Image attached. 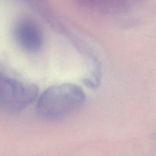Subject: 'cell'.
<instances>
[{"label":"cell","mask_w":156,"mask_h":156,"mask_svg":"<svg viewBox=\"0 0 156 156\" xmlns=\"http://www.w3.org/2000/svg\"><path fill=\"white\" fill-rule=\"evenodd\" d=\"M86 94L80 86L63 83L50 87L41 94L37 110L42 118L51 121L63 120L82 108Z\"/></svg>","instance_id":"cell-1"},{"label":"cell","mask_w":156,"mask_h":156,"mask_svg":"<svg viewBox=\"0 0 156 156\" xmlns=\"http://www.w3.org/2000/svg\"><path fill=\"white\" fill-rule=\"evenodd\" d=\"M39 89L34 84L0 75V108L18 113L30 106L37 98Z\"/></svg>","instance_id":"cell-2"},{"label":"cell","mask_w":156,"mask_h":156,"mask_svg":"<svg viewBox=\"0 0 156 156\" xmlns=\"http://www.w3.org/2000/svg\"><path fill=\"white\" fill-rule=\"evenodd\" d=\"M15 35L20 47L28 53H37L44 45L42 31L34 21L28 19L22 20L17 24Z\"/></svg>","instance_id":"cell-3"}]
</instances>
